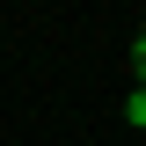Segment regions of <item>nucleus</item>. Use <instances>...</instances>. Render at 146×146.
Segmentation results:
<instances>
[{
  "label": "nucleus",
  "mask_w": 146,
  "mask_h": 146,
  "mask_svg": "<svg viewBox=\"0 0 146 146\" xmlns=\"http://www.w3.org/2000/svg\"><path fill=\"white\" fill-rule=\"evenodd\" d=\"M131 80H139V95H146V29H139V44H131Z\"/></svg>",
  "instance_id": "f257e3e1"
},
{
  "label": "nucleus",
  "mask_w": 146,
  "mask_h": 146,
  "mask_svg": "<svg viewBox=\"0 0 146 146\" xmlns=\"http://www.w3.org/2000/svg\"><path fill=\"white\" fill-rule=\"evenodd\" d=\"M124 117H131V124H146V95H139V88H131V102H124Z\"/></svg>",
  "instance_id": "f03ea898"
}]
</instances>
